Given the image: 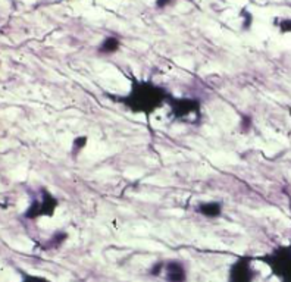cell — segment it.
<instances>
[{
    "instance_id": "1",
    "label": "cell",
    "mask_w": 291,
    "mask_h": 282,
    "mask_svg": "<svg viewBox=\"0 0 291 282\" xmlns=\"http://www.w3.org/2000/svg\"><path fill=\"white\" fill-rule=\"evenodd\" d=\"M105 94L113 103H118L132 113L144 115L146 118L151 116L154 112L168 105V100L172 97V94L165 87L153 81L137 79V78L131 81L128 93L121 96H115L112 93H105Z\"/></svg>"
},
{
    "instance_id": "2",
    "label": "cell",
    "mask_w": 291,
    "mask_h": 282,
    "mask_svg": "<svg viewBox=\"0 0 291 282\" xmlns=\"http://www.w3.org/2000/svg\"><path fill=\"white\" fill-rule=\"evenodd\" d=\"M171 116L177 122L187 124V125H199L202 120V102L194 97H172L168 100Z\"/></svg>"
},
{
    "instance_id": "3",
    "label": "cell",
    "mask_w": 291,
    "mask_h": 282,
    "mask_svg": "<svg viewBox=\"0 0 291 282\" xmlns=\"http://www.w3.org/2000/svg\"><path fill=\"white\" fill-rule=\"evenodd\" d=\"M57 206H59L57 197H54L47 188L43 187L37 193H34L30 206L24 212V217L34 220L43 216H53Z\"/></svg>"
},
{
    "instance_id": "4",
    "label": "cell",
    "mask_w": 291,
    "mask_h": 282,
    "mask_svg": "<svg viewBox=\"0 0 291 282\" xmlns=\"http://www.w3.org/2000/svg\"><path fill=\"white\" fill-rule=\"evenodd\" d=\"M262 260L281 282H291V244L275 247L269 254L263 256Z\"/></svg>"
},
{
    "instance_id": "5",
    "label": "cell",
    "mask_w": 291,
    "mask_h": 282,
    "mask_svg": "<svg viewBox=\"0 0 291 282\" xmlns=\"http://www.w3.org/2000/svg\"><path fill=\"white\" fill-rule=\"evenodd\" d=\"M256 275L258 273L253 269V257L241 256L231 265L228 272V282H253Z\"/></svg>"
},
{
    "instance_id": "6",
    "label": "cell",
    "mask_w": 291,
    "mask_h": 282,
    "mask_svg": "<svg viewBox=\"0 0 291 282\" xmlns=\"http://www.w3.org/2000/svg\"><path fill=\"white\" fill-rule=\"evenodd\" d=\"M165 279L168 282H185L187 281V269L181 261L169 260L165 261Z\"/></svg>"
},
{
    "instance_id": "7",
    "label": "cell",
    "mask_w": 291,
    "mask_h": 282,
    "mask_svg": "<svg viewBox=\"0 0 291 282\" xmlns=\"http://www.w3.org/2000/svg\"><path fill=\"white\" fill-rule=\"evenodd\" d=\"M224 206L221 202L216 200H207V202H199L196 205V212L202 216L209 217V219H216L222 215Z\"/></svg>"
},
{
    "instance_id": "8",
    "label": "cell",
    "mask_w": 291,
    "mask_h": 282,
    "mask_svg": "<svg viewBox=\"0 0 291 282\" xmlns=\"http://www.w3.org/2000/svg\"><path fill=\"white\" fill-rule=\"evenodd\" d=\"M119 47H121V42H119V38L117 35H108L100 46H99V49H97V52L100 54H113L117 53L119 50Z\"/></svg>"
},
{
    "instance_id": "9",
    "label": "cell",
    "mask_w": 291,
    "mask_h": 282,
    "mask_svg": "<svg viewBox=\"0 0 291 282\" xmlns=\"http://www.w3.org/2000/svg\"><path fill=\"white\" fill-rule=\"evenodd\" d=\"M68 238V234L64 231H59V232H54L53 235L50 237V239L47 241V244L44 246V249H59L65 241Z\"/></svg>"
},
{
    "instance_id": "10",
    "label": "cell",
    "mask_w": 291,
    "mask_h": 282,
    "mask_svg": "<svg viewBox=\"0 0 291 282\" xmlns=\"http://www.w3.org/2000/svg\"><path fill=\"white\" fill-rule=\"evenodd\" d=\"M87 141H88V138H87L86 135H78V137L74 138V141L71 143V156L72 157H76L80 153L86 149Z\"/></svg>"
},
{
    "instance_id": "11",
    "label": "cell",
    "mask_w": 291,
    "mask_h": 282,
    "mask_svg": "<svg viewBox=\"0 0 291 282\" xmlns=\"http://www.w3.org/2000/svg\"><path fill=\"white\" fill-rule=\"evenodd\" d=\"M238 128L240 131L243 132V134H247L250 132V130L253 128V118L247 115V113H243L241 116H240V124H238Z\"/></svg>"
},
{
    "instance_id": "12",
    "label": "cell",
    "mask_w": 291,
    "mask_h": 282,
    "mask_svg": "<svg viewBox=\"0 0 291 282\" xmlns=\"http://www.w3.org/2000/svg\"><path fill=\"white\" fill-rule=\"evenodd\" d=\"M163 268H165V261L163 260H158L153 266L150 268V271H149V273L150 275H153V276H159V275H162L163 273Z\"/></svg>"
},
{
    "instance_id": "13",
    "label": "cell",
    "mask_w": 291,
    "mask_h": 282,
    "mask_svg": "<svg viewBox=\"0 0 291 282\" xmlns=\"http://www.w3.org/2000/svg\"><path fill=\"white\" fill-rule=\"evenodd\" d=\"M278 28L282 34H290L291 33V19H281V21L277 22Z\"/></svg>"
},
{
    "instance_id": "14",
    "label": "cell",
    "mask_w": 291,
    "mask_h": 282,
    "mask_svg": "<svg viewBox=\"0 0 291 282\" xmlns=\"http://www.w3.org/2000/svg\"><path fill=\"white\" fill-rule=\"evenodd\" d=\"M243 18H244V21H243V28L244 30H248L250 28V25H251V15L248 13L247 11H243Z\"/></svg>"
},
{
    "instance_id": "15",
    "label": "cell",
    "mask_w": 291,
    "mask_h": 282,
    "mask_svg": "<svg viewBox=\"0 0 291 282\" xmlns=\"http://www.w3.org/2000/svg\"><path fill=\"white\" fill-rule=\"evenodd\" d=\"M175 0H156V6L159 8V9H165V8H168V6H171Z\"/></svg>"
}]
</instances>
